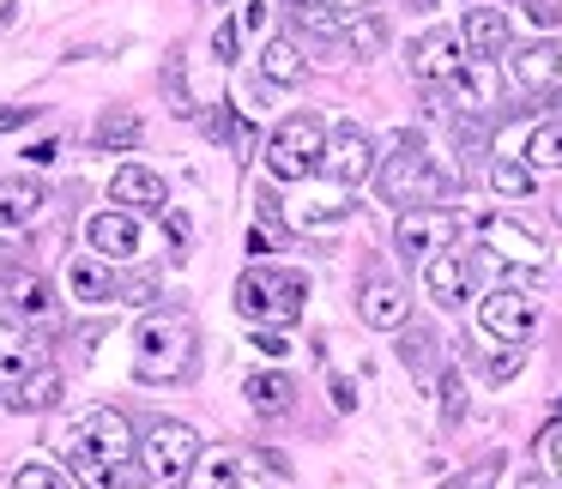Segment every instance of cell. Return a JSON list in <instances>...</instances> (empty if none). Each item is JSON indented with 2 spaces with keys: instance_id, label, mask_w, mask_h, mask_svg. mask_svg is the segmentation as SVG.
<instances>
[{
  "instance_id": "obj_26",
  "label": "cell",
  "mask_w": 562,
  "mask_h": 489,
  "mask_svg": "<svg viewBox=\"0 0 562 489\" xmlns=\"http://www.w3.org/2000/svg\"><path fill=\"white\" fill-rule=\"evenodd\" d=\"M43 212V187L37 182H25V175H7L0 182V224L13 230V224H31Z\"/></svg>"
},
{
  "instance_id": "obj_2",
  "label": "cell",
  "mask_w": 562,
  "mask_h": 489,
  "mask_svg": "<svg viewBox=\"0 0 562 489\" xmlns=\"http://www.w3.org/2000/svg\"><path fill=\"white\" fill-rule=\"evenodd\" d=\"M194 368V320L188 315H151L139 320L134 332V375L146 387H164V380H182Z\"/></svg>"
},
{
  "instance_id": "obj_28",
  "label": "cell",
  "mask_w": 562,
  "mask_h": 489,
  "mask_svg": "<svg viewBox=\"0 0 562 489\" xmlns=\"http://www.w3.org/2000/svg\"><path fill=\"white\" fill-rule=\"evenodd\" d=\"M7 489H79V484L61 471V465H49V459H25V465H13Z\"/></svg>"
},
{
  "instance_id": "obj_24",
  "label": "cell",
  "mask_w": 562,
  "mask_h": 489,
  "mask_svg": "<svg viewBox=\"0 0 562 489\" xmlns=\"http://www.w3.org/2000/svg\"><path fill=\"white\" fill-rule=\"evenodd\" d=\"M453 91H460V103H465V115H477V110H490L496 103V91H502V73H496V61H465V73L453 79Z\"/></svg>"
},
{
  "instance_id": "obj_32",
  "label": "cell",
  "mask_w": 562,
  "mask_h": 489,
  "mask_svg": "<svg viewBox=\"0 0 562 489\" xmlns=\"http://www.w3.org/2000/svg\"><path fill=\"white\" fill-rule=\"evenodd\" d=\"M496 477H502V453H484V459H472L465 471H453L441 489H490Z\"/></svg>"
},
{
  "instance_id": "obj_41",
  "label": "cell",
  "mask_w": 562,
  "mask_h": 489,
  "mask_svg": "<svg viewBox=\"0 0 562 489\" xmlns=\"http://www.w3.org/2000/svg\"><path fill=\"white\" fill-rule=\"evenodd\" d=\"M255 351H267V356H272V363H279V356H284V351H291V339H284V332H279V327H267V332H255Z\"/></svg>"
},
{
  "instance_id": "obj_36",
  "label": "cell",
  "mask_w": 562,
  "mask_h": 489,
  "mask_svg": "<svg viewBox=\"0 0 562 489\" xmlns=\"http://www.w3.org/2000/svg\"><path fill=\"white\" fill-rule=\"evenodd\" d=\"M453 139H460V151H465V158H477V151H484V122L460 115V122H453Z\"/></svg>"
},
{
  "instance_id": "obj_39",
  "label": "cell",
  "mask_w": 562,
  "mask_h": 489,
  "mask_svg": "<svg viewBox=\"0 0 562 489\" xmlns=\"http://www.w3.org/2000/svg\"><path fill=\"white\" fill-rule=\"evenodd\" d=\"M538 447H544V465L562 477V423H550L544 435H538Z\"/></svg>"
},
{
  "instance_id": "obj_22",
  "label": "cell",
  "mask_w": 562,
  "mask_h": 489,
  "mask_svg": "<svg viewBox=\"0 0 562 489\" xmlns=\"http://www.w3.org/2000/svg\"><path fill=\"white\" fill-rule=\"evenodd\" d=\"M248 405H255L260 417H291L296 411V380L284 375V368H260V375H248Z\"/></svg>"
},
{
  "instance_id": "obj_31",
  "label": "cell",
  "mask_w": 562,
  "mask_h": 489,
  "mask_svg": "<svg viewBox=\"0 0 562 489\" xmlns=\"http://www.w3.org/2000/svg\"><path fill=\"white\" fill-rule=\"evenodd\" d=\"M98 146L115 151V146H139V115L134 110H110L98 122Z\"/></svg>"
},
{
  "instance_id": "obj_10",
  "label": "cell",
  "mask_w": 562,
  "mask_h": 489,
  "mask_svg": "<svg viewBox=\"0 0 562 489\" xmlns=\"http://www.w3.org/2000/svg\"><path fill=\"white\" fill-rule=\"evenodd\" d=\"M375 170H381L375 139H369L357 122L333 127V134H327V158H321V175H327V182H339V187H357V182H369Z\"/></svg>"
},
{
  "instance_id": "obj_12",
  "label": "cell",
  "mask_w": 562,
  "mask_h": 489,
  "mask_svg": "<svg viewBox=\"0 0 562 489\" xmlns=\"http://www.w3.org/2000/svg\"><path fill=\"white\" fill-rule=\"evenodd\" d=\"M357 315H363L375 332H400L405 320H412V296H405L400 278H387V272L369 266L363 272V291H357Z\"/></svg>"
},
{
  "instance_id": "obj_40",
  "label": "cell",
  "mask_w": 562,
  "mask_h": 489,
  "mask_svg": "<svg viewBox=\"0 0 562 489\" xmlns=\"http://www.w3.org/2000/svg\"><path fill=\"white\" fill-rule=\"evenodd\" d=\"M333 411H357V380L351 375H333Z\"/></svg>"
},
{
  "instance_id": "obj_19",
  "label": "cell",
  "mask_w": 562,
  "mask_h": 489,
  "mask_svg": "<svg viewBox=\"0 0 562 489\" xmlns=\"http://www.w3.org/2000/svg\"><path fill=\"white\" fill-rule=\"evenodd\" d=\"M243 465L248 459L236 447H212V453H200L194 471H188L176 489H236V484H243Z\"/></svg>"
},
{
  "instance_id": "obj_45",
  "label": "cell",
  "mask_w": 562,
  "mask_h": 489,
  "mask_svg": "<svg viewBox=\"0 0 562 489\" xmlns=\"http://www.w3.org/2000/svg\"><path fill=\"white\" fill-rule=\"evenodd\" d=\"M327 7H333V13L351 19V13H363V7H375V0H327Z\"/></svg>"
},
{
  "instance_id": "obj_6",
  "label": "cell",
  "mask_w": 562,
  "mask_h": 489,
  "mask_svg": "<svg viewBox=\"0 0 562 489\" xmlns=\"http://www.w3.org/2000/svg\"><path fill=\"white\" fill-rule=\"evenodd\" d=\"M200 435L188 423H176V417H164V423L146 429V441H139V471L151 477V484H182L188 471H194L200 459Z\"/></svg>"
},
{
  "instance_id": "obj_27",
  "label": "cell",
  "mask_w": 562,
  "mask_h": 489,
  "mask_svg": "<svg viewBox=\"0 0 562 489\" xmlns=\"http://www.w3.org/2000/svg\"><path fill=\"white\" fill-rule=\"evenodd\" d=\"M490 187H496L502 200H532L538 194V175L526 170L520 158H490Z\"/></svg>"
},
{
  "instance_id": "obj_44",
  "label": "cell",
  "mask_w": 562,
  "mask_h": 489,
  "mask_svg": "<svg viewBox=\"0 0 562 489\" xmlns=\"http://www.w3.org/2000/svg\"><path fill=\"white\" fill-rule=\"evenodd\" d=\"M243 31H267V7H243Z\"/></svg>"
},
{
  "instance_id": "obj_29",
  "label": "cell",
  "mask_w": 562,
  "mask_h": 489,
  "mask_svg": "<svg viewBox=\"0 0 562 489\" xmlns=\"http://www.w3.org/2000/svg\"><path fill=\"white\" fill-rule=\"evenodd\" d=\"M345 43H351V55H381L387 49V19H375V13H363V19H351V25H345Z\"/></svg>"
},
{
  "instance_id": "obj_15",
  "label": "cell",
  "mask_w": 562,
  "mask_h": 489,
  "mask_svg": "<svg viewBox=\"0 0 562 489\" xmlns=\"http://www.w3.org/2000/svg\"><path fill=\"white\" fill-rule=\"evenodd\" d=\"M86 242H91V254H103L110 266H115V260H134V254H139V224H134V212H122V206L98 212V218L86 224Z\"/></svg>"
},
{
  "instance_id": "obj_37",
  "label": "cell",
  "mask_w": 562,
  "mask_h": 489,
  "mask_svg": "<svg viewBox=\"0 0 562 489\" xmlns=\"http://www.w3.org/2000/svg\"><path fill=\"white\" fill-rule=\"evenodd\" d=\"M236 43H243V25H218V31H212V55H218L224 67L236 61Z\"/></svg>"
},
{
  "instance_id": "obj_48",
  "label": "cell",
  "mask_w": 562,
  "mask_h": 489,
  "mask_svg": "<svg viewBox=\"0 0 562 489\" xmlns=\"http://www.w3.org/2000/svg\"><path fill=\"white\" fill-rule=\"evenodd\" d=\"M236 489H272V484H236Z\"/></svg>"
},
{
  "instance_id": "obj_35",
  "label": "cell",
  "mask_w": 562,
  "mask_h": 489,
  "mask_svg": "<svg viewBox=\"0 0 562 489\" xmlns=\"http://www.w3.org/2000/svg\"><path fill=\"white\" fill-rule=\"evenodd\" d=\"M460 417H465V380L460 375H441V423L460 429Z\"/></svg>"
},
{
  "instance_id": "obj_33",
  "label": "cell",
  "mask_w": 562,
  "mask_h": 489,
  "mask_svg": "<svg viewBox=\"0 0 562 489\" xmlns=\"http://www.w3.org/2000/svg\"><path fill=\"white\" fill-rule=\"evenodd\" d=\"M13 303H19V315H31V320H49V284L43 278H13Z\"/></svg>"
},
{
  "instance_id": "obj_14",
  "label": "cell",
  "mask_w": 562,
  "mask_h": 489,
  "mask_svg": "<svg viewBox=\"0 0 562 489\" xmlns=\"http://www.w3.org/2000/svg\"><path fill=\"white\" fill-rule=\"evenodd\" d=\"M557 79H562V49L550 37H538V43H526V49L508 55V86L514 91H550Z\"/></svg>"
},
{
  "instance_id": "obj_1",
  "label": "cell",
  "mask_w": 562,
  "mask_h": 489,
  "mask_svg": "<svg viewBox=\"0 0 562 489\" xmlns=\"http://www.w3.org/2000/svg\"><path fill=\"white\" fill-rule=\"evenodd\" d=\"M61 453L86 489H134L139 484V441L115 405H91L67 423Z\"/></svg>"
},
{
  "instance_id": "obj_3",
  "label": "cell",
  "mask_w": 562,
  "mask_h": 489,
  "mask_svg": "<svg viewBox=\"0 0 562 489\" xmlns=\"http://www.w3.org/2000/svg\"><path fill=\"white\" fill-rule=\"evenodd\" d=\"M308 303V278L291 266H248L243 278H236V315L255 320V327H284V320H296Z\"/></svg>"
},
{
  "instance_id": "obj_43",
  "label": "cell",
  "mask_w": 562,
  "mask_h": 489,
  "mask_svg": "<svg viewBox=\"0 0 562 489\" xmlns=\"http://www.w3.org/2000/svg\"><path fill=\"white\" fill-rule=\"evenodd\" d=\"M31 115H37V110H25V103H19V110H0V127H25Z\"/></svg>"
},
{
  "instance_id": "obj_8",
  "label": "cell",
  "mask_w": 562,
  "mask_h": 489,
  "mask_svg": "<svg viewBox=\"0 0 562 489\" xmlns=\"http://www.w3.org/2000/svg\"><path fill=\"white\" fill-rule=\"evenodd\" d=\"M453 230H460V218H453L448 206H405L400 224H393V248H400L412 266H424L441 248H453Z\"/></svg>"
},
{
  "instance_id": "obj_21",
  "label": "cell",
  "mask_w": 562,
  "mask_h": 489,
  "mask_svg": "<svg viewBox=\"0 0 562 489\" xmlns=\"http://www.w3.org/2000/svg\"><path fill=\"white\" fill-rule=\"evenodd\" d=\"M260 79H267V86H284V91L303 86V79H308V55L296 49L291 37H267V43H260Z\"/></svg>"
},
{
  "instance_id": "obj_30",
  "label": "cell",
  "mask_w": 562,
  "mask_h": 489,
  "mask_svg": "<svg viewBox=\"0 0 562 489\" xmlns=\"http://www.w3.org/2000/svg\"><path fill=\"white\" fill-rule=\"evenodd\" d=\"M55 399H61V375H55V368L43 363L37 375H31V387L19 393V399H13V411H49Z\"/></svg>"
},
{
  "instance_id": "obj_42",
  "label": "cell",
  "mask_w": 562,
  "mask_h": 489,
  "mask_svg": "<svg viewBox=\"0 0 562 489\" xmlns=\"http://www.w3.org/2000/svg\"><path fill=\"white\" fill-rule=\"evenodd\" d=\"M164 230H170V242H176V254H182V242L194 236V224L182 218V212H164Z\"/></svg>"
},
{
  "instance_id": "obj_46",
  "label": "cell",
  "mask_w": 562,
  "mask_h": 489,
  "mask_svg": "<svg viewBox=\"0 0 562 489\" xmlns=\"http://www.w3.org/2000/svg\"><path fill=\"white\" fill-rule=\"evenodd\" d=\"M514 489H550V484H544V477H520Z\"/></svg>"
},
{
  "instance_id": "obj_34",
  "label": "cell",
  "mask_w": 562,
  "mask_h": 489,
  "mask_svg": "<svg viewBox=\"0 0 562 489\" xmlns=\"http://www.w3.org/2000/svg\"><path fill=\"white\" fill-rule=\"evenodd\" d=\"M400 356H405L412 368H429V363H436V332H429V327L405 332V339H400Z\"/></svg>"
},
{
  "instance_id": "obj_25",
  "label": "cell",
  "mask_w": 562,
  "mask_h": 489,
  "mask_svg": "<svg viewBox=\"0 0 562 489\" xmlns=\"http://www.w3.org/2000/svg\"><path fill=\"white\" fill-rule=\"evenodd\" d=\"M520 163L526 170H562V115H550V122H538L532 134L520 139Z\"/></svg>"
},
{
  "instance_id": "obj_16",
  "label": "cell",
  "mask_w": 562,
  "mask_h": 489,
  "mask_svg": "<svg viewBox=\"0 0 562 489\" xmlns=\"http://www.w3.org/2000/svg\"><path fill=\"white\" fill-rule=\"evenodd\" d=\"M110 200L122 212H164L170 187H164V175L146 170V163H122V170L110 175Z\"/></svg>"
},
{
  "instance_id": "obj_20",
  "label": "cell",
  "mask_w": 562,
  "mask_h": 489,
  "mask_svg": "<svg viewBox=\"0 0 562 489\" xmlns=\"http://www.w3.org/2000/svg\"><path fill=\"white\" fill-rule=\"evenodd\" d=\"M67 291H74L79 303H115L122 284H115V272H110L103 254H79L74 266H67Z\"/></svg>"
},
{
  "instance_id": "obj_17",
  "label": "cell",
  "mask_w": 562,
  "mask_h": 489,
  "mask_svg": "<svg viewBox=\"0 0 562 489\" xmlns=\"http://www.w3.org/2000/svg\"><path fill=\"white\" fill-rule=\"evenodd\" d=\"M460 43H465V55H477V61L508 55V43H514L508 13H502V7H472V13H465V25H460Z\"/></svg>"
},
{
  "instance_id": "obj_11",
  "label": "cell",
  "mask_w": 562,
  "mask_h": 489,
  "mask_svg": "<svg viewBox=\"0 0 562 489\" xmlns=\"http://www.w3.org/2000/svg\"><path fill=\"white\" fill-rule=\"evenodd\" d=\"M477 242H484L496 260L520 266V272H538V266H544V242H538L526 224H514L508 212H484V218H477Z\"/></svg>"
},
{
  "instance_id": "obj_7",
  "label": "cell",
  "mask_w": 562,
  "mask_h": 489,
  "mask_svg": "<svg viewBox=\"0 0 562 489\" xmlns=\"http://www.w3.org/2000/svg\"><path fill=\"white\" fill-rule=\"evenodd\" d=\"M477 327L496 344H526L538 332V296L526 284H496V291L477 303Z\"/></svg>"
},
{
  "instance_id": "obj_47",
  "label": "cell",
  "mask_w": 562,
  "mask_h": 489,
  "mask_svg": "<svg viewBox=\"0 0 562 489\" xmlns=\"http://www.w3.org/2000/svg\"><path fill=\"white\" fill-rule=\"evenodd\" d=\"M7 19H13V0H0V25H7Z\"/></svg>"
},
{
  "instance_id": "obj_9",
  "label": "cell",
  "mask_w": 562,
  "mask_h": 489,
  "mask_svg": "<svg viewBox=\"0 0 562 489\" xmlns=\"http://www.w3.org/2000/svg\"><path fill=\"white\" fill-rule=\"evenodd\" d=\"M465 43H460V31H448V25H436V31H424V37L405 49V67H412V79H424V86H453V79L465 73Z\"/></svg>"
},
{
  "instance_id": "obj_13",
  "label": "cell",
  "mask_w": 562,
  "mask_h": 489,
  "mask_svg": "<svg viewBox=\"0 0 562 489\" xmlns=\"http://www.w3.org/2000/svg\"><path fill=\"white\" fill-rule=\"evenodd\" d=\"M37 368H43L37 344H31L19 327H7V320H0V399L13 405L19 393L31 387V375H37Z\"/></svg>"
},
{
  "instance_id": "obj_18",
  "label": "cell",
  "mask_w": 562,
  "mask_h": 489,
  "mask_svg": "<svg viewBox=\"0 0 562 489\" xmlns=\"http://www.w3.org/2000/svg\"><path fill=\"white\" fill-rule=\"evenodd\" d=\"M465 284H472V254H465V248H441L436 260H424V291L436 296L441 308L460 303Z\"/></svg>"
},
{
  "instance_id": "obj_23",
  "label": "cell",
  "mask_w": 562,
  "mask_h": 489,
  "mask_svg": "<svg viewBox=\"0 0 562 489\" xmlns=\"http://www.w3.org/2000/svg\"><path fill=\"white\" fill-rule=\"evenodd\" d=\"M284 19H291L303 37H315V43L345 37V13H333L327 0H284Z\"/></svg>"
},
{
  "instance_id": "obj_5",
  "label": "cell",
  "mask_w": 562,
  "mask_h": 489,
  "mask_svg": "<svg viewBox=\"0 0 562 489\" xmlns=\"http://www.w3.org/2000/svg\"><path fill=\"white\" fill-rule=\"evenodd\" d=\"M327 134L333 127L308 110L284 115L267 139V175L272 182H308V175L321 170V158H327Z\"/></svg>"
},
{
  "instance_id": "obj_38",
  "label": "cell",
  "mask_w": 562,
  "mask_h": 489,
  "mask_svg": "<svg viewBox=\"0 0 562 489\" xmlns=\"http://www.w3.org/2000/svg\"><path fill=\"white\" fill-rule=\"evenodd\" d=\"M526 19L544 25V31H557L562 25V0H526Z\"/></svg>"
},
{
  "instance_id": "obj_49",
  "label": "cell",
  "mask_w": 562,
  "mask_h": 489,
  "mask_svg": "<svg viewBox=\"0 0 562 489\" xmlns=\"http://www.w3.org/2000/svg\"><path fill=\"white\" fill-rule=\"evenodd\" d=\"M212 7H231V0H212Z\"/></svg>"
},
{
  "instance_id": "obj_4",
  "label": "cell",
  "mask_w": 562,
  "mask_h": 489,
  "mask_svg": "<svg viewBox=\"0 0 562 489\" xmlns=\"http://www.w3.org/2000/svg\"><path fill=\"white\" fill-rule=\"evenodd\" d=\"M375 182H381V194L393 200V206H436V200H453V187H448V175L429 163V151H424V139L417 134H400L393 139V151H387V163L375 170Z\"/></svg>"
}]
</instances>
